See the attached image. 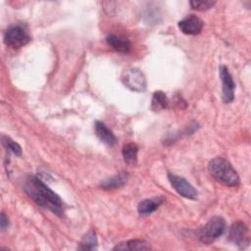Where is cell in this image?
Segmentation results:
<instances>
[{"label": "cell", "instance_id": "obj_4", "mask_svg": "<svg viewBox=\"0 0 251 251\" xmlns=\"http://www.w3.org/2000/svg\"><path fill=\"white\" fill-rule=\"evenodd\" d=\"M30 37L26 29L21 25H11L4 34V42L7 46L12 48H21L27 44Z\"/></svg>", "mask_w": 251, "mask_h": 251}, {"label": "cell", "instance_id": "obj_18", "mask_svg": "<svg viewBox=\"0 0 251 251\" xmlns=\"http://www.w3.org/2000/svg\"><path fill=\"white\" fill-rule=\"evenodd\" d=\"M190 6L192 7V9L197 10V11H207L209 9H211L216 2L215 1H211V0H194V1H190L189 2Z\"/></svg>", "mask_w": 251, "mask_h": 251}, {"label": "cell", "instance_id": "obj_3", "mask_svg": "<svg viewBox=\"0 0 251 251\" xmlns=\"http://www.w3.org/2000/svg\"><path fill=\"white\" fill-rule=\"evenodd\" d=\"M226 229V221L222 217H213L201 228L199 239L204 244H210L220 237Z\"/></svg>", "mask_w": 251, "mask_h": 251}, {"label": "cell", "instance_id": "obj_7", "mask_svg": "<svg viewBox=\"0 0 251 251\" xmlns=\"http://www.w3.org/2000/svg\"><path fill=\"white\" fill-rule=\"evenodd\" d=\"M229 240L239 248H245L249 245V229L242 222H235L229 229Z\"/></svg>", "mask_w": 251, "mask_h": 251}, {"label": "cell", "instance_id": "obj_11", "mask_svg": "<svg viewBox=\"0 0 251 251\" xmlns=\"http://www.w3.org/2000/svg\"><path fill=\"white\" fill-rule=\"evenodd\" d=\"M94 128H95V133L97 135V137L105 144L109 145V146H113L116 144L117 138L115 136V134L112 132V130H110L107 126L99 121L95 122L94 125Z\"/></svg>", "mask_w": 251, "mask_h": 251}, {"label": "cell", "instance_id": "obj_9", "mask_svg": "<svg viewBox=\"0 0 251 251\" xmlns=\"http://www.w3.org/2000/svg\"><path fill=\"white\" fill-rule=\"evenodd\" d=\"M178 28L184 34L195 35L201 32L203 22L195 15H189L178 22Z\"/></svg>", "mask_w": 251, "mask_h": 251}, {"label": "cell", "instance_id": "obj_17", "mask_svg": "<svg viewBox=\"0 0 251 251\" xmlns=\"http://www.w3.org/2000/svg\"><path fill=\"white\" fill-rule=\"evenodd\" d=\"M79 250H95L97 249V238L95 231L90 229L81 239L79 246L77 247Z\"/></svg>", "mask_w": 251, "mask_h": 251}, {"label": "cell", "instance_id": "obj_12", "mask_svg": "<svg viewBox=\"0 0 251 251\" xmlns=\"http://www.w3.org/2000/svg\"><path fill=\"white\" fill-rule=\"evenodd\" d=\"M148 249H151L149 243L141 239L127 240L114 247V250H148Z\"/></svg>", "mask_w": 251, "mask_h": 251}, {"label": "cell", "instance_id": "obj_15", "mask_svg": "<svg viewBox=\"0 0 251 251\" xmlns=\"http://www.w3.org/2000/svg\"><path fill=\"white\" fill-rule=\"evenodd\" d=\"M137 152H138V147L134 143H127L124 145L122 153L125 162L129 165L133 166L136 165L137 163Z\"/></svg>", "mask_w": 251, "mask_h": 251}, {"label": "cell", "instance_id": "obj_13", "mask_svg": "<svg viewBox=\"0 0 251 251\" xmlns=\"http://www.w3.org/2000/svg\"><path fill=\"white\" fill-rule=\"evenodd\" d=\"M127 180V174L126 173H120L119 175H116L103 182H101V187L104 189H117L122 187Z\"/></svg>", "mask_w": 251, "mask_h": 251}, {"label": "cell", "instance_id": "obj_2", "mask_svg": "<svg viewBox=\"0 0 251 251\" xmlns=\"http://www.w3.org/2000/svg\"><path fill=\"white\" fill-rule=\"evenodd\" d=\"M208 171L218 182L226 186H238L240 183V178L236 171L223 157L212 159L208 164Z\"/></svg>", "mask_w": 251, "mask_h": 251}, {"label": "cell", "instance_id": "obj_10", "mask_svg": "<svg viewBox=\"0 0 251 251\" xmlns=\"http://www.w3.org/2000/svg\"><path fill=\"white\" fill-rule=\"evenodd\" d=\"M106 41L111 48H113L114 50H116L120 53L126 54L131 49V43L129 42V40L127 38L121 37L116 34H109L106 37Z\"/></svg>", "mask_w": 251, "mask_h": 251}, {"label": "cell", "instance_id": "obj_8", "mask_svg": "<svg viewBox=\"0 0 251 251\" xmlns=\"http://www.w3.org/2000/svg\"><path fill=\"white\" fill-rule=\"evenodd\" d=\"M219 75L223 84V101L225 103H230L234 99L235 84L233 79L226 66H221L219 68Z\"/></svg>", "mask_w": 251, "mask_h": 251}, {"label": "cell", "instance_id": "obj_6", "mask_svg": "<svg viewBox=\"0 0 251 251\" xmlns=\"http://www.w3.org/2000/svg\"><path fill=\"white\" fill-rule=\"evenodd\" d=\"M168 178L172 186L179 195L192 200L197 199V196H198L197 190L185 178L174 174H168Z\"/></svg>", "mask_w": 251, "mask_h": 251}, {"label": "cell", "instance_id": "obj_5", "mask_svg": "<svg viewBox=\"0 0 251 251\" xmlns=\"http://www.w3.org/2000/svg\"><path fill=\"white\" fill-rule=\"evenodd\" d=\"M121 79L124 85L132 91L143 92L146 89V78L138 69L130 68L125 70Z\"/></svg>", "mask_w": 251, "mask_h": 251}, {"label": "cell", "instance_id": "obj_14", "mask_svg": "<svg viewBox=\"0 0 251 251\" xmlns=\"http://www.w3.org/2000/svg\"><path fill=\"white\" fill-rule=\"evenodd\" d=\"M161 203L162 201L157 198L144 199L141 202H139L137 206V211L141 216H148L152 214L161 205Z\"/></svg>", "mask_w": 251, "mask_h": 251}, {"label": "cell", "instance_id": "obj_20", "mask_svg": "<svg viewBox=\"0 0 251 251\" xmlns=\"http://www.w3.org/2000/svg\"><path fill=\"white\" fill-rule=\"evenodd\" d=\"M0 225L2 229H6L9 226V220L8 217L5 215L4 212L1 213V218H0Z\"/></svg>", "mask_w": 251, "mask_h": 251}, {"label": "cell", "instance_id": "obj_16", "mask_svg": "<svg viewBox=\"0 0 251 251\" xmlns=\"http://www.w3.org/2000/svg\"><path fill=\"white\" fill-rule=\"evenodd\" d=\"M169 100L163 91H155L152 96L151 109L153 111H161L168 107Z\"/></svg>", "mask_w": 251, "mask_h": 251}, {"label": "cell", "instance_id": "obj_19", "mask_svg": "<svg viewBox=\"0 0 251 251\" xmlns=\"http://www.w3.org/2000/svg\"><path fill=\"white\" fill-rule=\"evenodd\" d=\"M2 141H3V144L4 146L11 152H13L15 155L17 156H21L22 155V148L21 146L15 142L14 140H12L10 137L8 136H3L2 137Z\"/></svg>", "mask_w": 251, "mask_h": 251}, {"label": "cell", "instance_id": "obj_1", "mask_svg": "<svg viewBox=\"0 0 251 251\" xmlns=\"http://www.w3.org/2000/svg\"><path fill=\"white\" fill-rule=\"evenodd\" d=\"M24 190L37 205L52 211L60 217L63 215L61 198L37 176H28L25 180Z\"/></svg>", "mask_w": 251, "mask_h": 251}]
</instances>
